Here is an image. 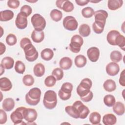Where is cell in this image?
<instances>
[{"label": "cell", "instance_id": "1", "mask_svg": "<svg viewBox=\"0 0 125 125\" xmlns=\"http://www.w3.org/2000/svg\"><path fill=\"white\" fill-rule=\"evenodd\" d=\"M65 111L71 117L82 119L86 118L90 112L88 108L80 101H75L72 106H66Z\"/></svg>", "mask_w": 125, "mask_h": 125}, {"label": "cell", "instance_id": "2", "mask_svg": "<svg viewBox=\"0 0 125 125\" xmlns=\"http://www.w3.org/2000/svg\"><path fill=\"white\" fill-rule=\"evenodd\" d=\"M92 82L89 78H84L82 80L77 88V93L81 99L84 102H90L93 98V94L90 91Z\"/></svg>", "mask_w": 125, "mask_h": 125}, {"label": "cell", "instance_id": "3", "mask_svg": "<svg viewBox=\"0 0 125 125\" xmlns=\"http://www.w3.org/2000/svg\"><path fill=\"white\" fill-rule=\"evenodd\" d=\"M20 46L23 49L26 59L30 62L35 61L38 58L39 54L31 41L27 38H23L20 42Z\"/></svg>", "mask_w": 125, "mask_h": 125}, {"label": "cell", "instance_id": "4", "mask_svg": "<svg viewBox=\"0 0 125 125\" xmlns=\"http://www.w3.org/2000/svg\"><path fill=\"white\" fill-rule=\"evenodd\" d=\"M41 96V91L38 87L31 89L25 95L26 103L30 105H36L40 102Z\"/></svg>", "mask_w": 125, "mask_h": 125}, {"label": "cell", "instance_id": "5", "mask_svg": "<svg viewBox=\"0 0 125 125\" xmlns=\"http://www.w3.org/2000/svg\"><path fill=\"white\" fill-rule=\"evenodd\" d=\"M43 104L45 107L48 109L54 108L57 104V94L53 90H48L44 93Z\"/></svg>", "mask_w": 125, "mask_h": 125}, {"label": "cell", "instance_id": "6", "mask_svg": "<svg viewBox=\"0 0 125 125\" xmlns=\"http://www.w3.org/2000/svg\"><path fill=\"white\" fill-rule=\"evenodd\" d=\"M95 21L92 25L104 29L106 22V19L108 17L107 12L104 10H99L94 12Z\"/></svg>", "mask_w": 125, "mask_h": 125}, {"label": "cell", "instance_id": "7", "mask_svg": "<svg viewBox=\"0 0 125 125\" xmlns=\"http://www.w3.org/2000/svg\"><path fill=\"white\" fill-rule=\"evenodd\" d=\"M31 23L35 30L42 31L46 26L45 19L39 14H34L31 18Z\"/></svg>", "mask_w": 125, "mask_h": 125}, {"label": "cell", "instance_id": "8", "mask_svg": "<svg viewBox=\"0 0 125 125\" xmlns=\"http://www.w3.org/2000/svg\"><path fill=\"white\" fill-rule=\"evenodd\" d=\"M73 89V85L68 82L62 84L58 92L60 98L63 101H66L71 96V92Z\"/></svg>", "mask_w": 125, "mask_h": 125}, {"label": "cell", "instance_id": "9", "mask_svg": "<svg viewBox=\"0 0 125 125\" xmlns=\"http://www.w3.org/2000/svg\"><path fill=\"white\" fill-rule=\"evenodd\" d=\"M83 43V39L81 36L78 35H74L71 38L69 44V49L70 51L75 53L79 52Z\"/></svg>", "mask_w": 125, "mask_h": 125}, {"label": "cell", "instance_id": "10", "mask_svg": "<svg viewBox=\"0 0 125 125\" xmlns=\"http://www.w3.org/2000/svg\"><path fill=\"white\" fill-rule=\"evenodd\" d=\"M25 107H18L10 115V119L14 125H21L25 124L23 123L22 120L24 119V110Z\"/></svg>", "mask_w": 125, "mask_h": 125}, {"label": "cell", "instance_id": "11", "mask_svg": "<svg viewBox=\"0 0 125 125\" xmlns=\"http://www.w3.org/2000/svg\"><path fill=\"white\" fill-rule=\"evenodd\" d=\"M62 23L64 28L69 31H74L76 30L78 25L76 19L71 16L65 17L63 20Z\"/></svg>", "mask_w": 125, "mask_h": 125}, {"label": "cell", "instance_id": "12", "mask_svg": "<svg viewBox=\"0 0 125 125\" xmlns=\"http://www.w3.org/2000/svg\"><path fill=\"white\" fill-rule=\"evenodd\" d=\"M56 6L66 12H70L73 10L74 5L68 0H58L56 2Z\"/></svg>", "mask_w": 125, "mask_h": 125}, {"label": "cell", "instance_id": "13", "mask_svg": "<svg viewBox=\"0 0 125 125\" xmlns=\"http://www.w3.org/2000/svg\"><path fill=\"white\" fill-rule=\"evenodd\" d=\"M24 119L28 122V124L34 122L37 118V112L35 109L33 108H26V107L24 110Z\"/></svg>", "mask_w": 125, "mask_h": 125}, {"label": "cell", "instance_id": "14", "mask_svg": "<svg viewBox=\"0 0 125 125\" xmlns=\"http://www.w3.org/2000/svg\"><path fill=\"white\" fill-rule=\"evenodd\" d=\"M15 24L18 29H25L27 27L28 24L27 17H26L21 13L20 12L17 16L15 20Z\"/></svg>", "mask_w": 125, "mask_h": 125}, {"label": "cell", "instance_id": "15", "mask_svg": "<svg viewBox=\"0 0 125 125\" xmlns=\"http://www.w3.org/2000/svg\"><path fill=\"white\" fill-rule=\"evenodd\" d=\"M105 70L108 75L114 76L118 74L120 71V67L116 62H111L106 65Z\"/></svg>", "mask_w": 125, "mask_h": 125}, {"label": "cell", "instance_id": "16", "mask_svg": "<svg viewBox=\"0 0 125 125\" xmlns=\"http://www.w3.org/2000/svg\"><path fill=\"white\" fill-rule=\"evenodd\" d=\"M87 55L89 60L92 62H97L99 58L100 51L96 47H91L87 51Z\"/></svg>", "mask_w": 125, "mask_h": 125}, {"label": "cell", "instance_id": "17", "mask_svg": "<svg viewBox=\"0 0 125 125\" xmlns=\"http://www.w3.org/2000/svg\"><path fill=\"white\" fill-rule=\"evenodd\" d=\"M12 87V84L9 79L2 77L0 79V88L1 91H9Z\"/></svg>", "mask_w": 125, "mask_h": 125}, {"label": "cell", "instance_id": "18", "mask_svg": "<svg viewBox=\"0 0 125 125\" xmlns=\"http://www.w3.org/2000/svg\"><path fill=\"white\" fill-rule=\"evenodd\" d=\"M59 65L62 69L68 70L72 65V61L69 57H63L60 61Z\"/></svg>", "mask_w": 125, "mask_h": 125}, {"label": "cell", "instance_id": "19", "mask_svg": "<svg viewBox=\"0 0 125 125\" xmlns=\"http://www.w3.org/2000/svg\"><path fill=\"white\" fill-rule=\"evenodd\" d=\"M120 34V32L117 30H112L110 31L106 36V39L108 42L112 45H116V40L117 36Z\"/></svg>", "mask_w": 125, "mask_h": 125}, {"label": "cell", "instance_id": "20", "mask_svg": "<svg viewBox=\"0 0 125 125\" xmlns=\"http://www.w3.org/2000/svg\"><path fill=\"white\" fill-rule=\"evenodd\" d=\"M31 39L36 43L42 42L44 38V34L42 31H39L34 30L31 34Z\"/></svg>", "mask_w": 125, "mask_h": 125}, {"label": "cell", "instance_id": "21", "mask_svg": "<svg viewBox=\"0 0 125 125\" xmlns=\"http://www.w3.org/2000/svg\"><path fill=\"white\" fill-rule=\"evenodd\" d=\"M2 106L4 110L10 111L14 108L15 106V102L14 100L11 98H6L2 102Z\"/></svg>", "mask_w": 125, "mask_h": 125}, {"label": "cell", "instance_id": "22", "mask_svg": "<svg viewBox=\"0 0 125 125\" xmlns=\"http://www.w3.org/2000/svg\"><path fill=\"white\" fill-rule=\"evenodd\" d=\"M112 109L113 112L117 115H122L125 113V105L121 102H117L113 105Z\"/></svg>", "mask_w": 125, "mask_h": 125}, {"label": "cell", "instance_id": "23", "mask_svg": "<svg viewBox=\"0 0 125 125\" xmlns=\"http://www.w3.org/2000/svg\"><path fill=\"white\" fill-rule=\"evenodd\" d=\"M117 118L113 114H107L104 116L103 122L105 125H113L116 123Z\"/></svg>", "mask_w": 125, "mask_h": 125}, {"label": "cell", "instance_id": "24", "mask_svg": "<svg viewBox=\"0 0 125 125\" xmlns=\"http://www.w3.org/2000/svg\"><path fill=\"white\" fill-rule=\"evenodd\" d=\"M14 13L10 10L1 11L0 12V21H6L12 20L14 17Z\"/></svg>", "mask_w": 125, "mask_h": 125}, {"label": "cell", "instance_id": "25", "mask_svg": "<svg viewBox=\"0 0 125 125\" xmlns=\"http://www.w3.org/2000/svg\"><path fill=\"white\" fill-rule=\"evenodd\" d=\"M123 4L122 0H109L107 2V6L111 10H116L122 7Z\"/></svg>", "mask_w": 125, "mask_h": 125}, {"label": "cell", "instance_id": "26", "mask_svg": "<svg viewBox=\"0 0 125 125\" xmlns=\"http://www.w3.org/2000/svg\"><path fill=\"white\" fill-rule=\"evenodd\" d=\"M14 60L10 57H5L2 59L1 62V65L6 69H10L13 66Z\"/></svg>", "mask_w": 125, "mask_h": 125}, {"label": "cell", "instance_id": "27", "mask_svg": "<svg viewBox=\"0 0 125 125\" xmlns=\"http://www.w3.org/2000/svg\"><path fill=\"white\" fill-rule=\"evenodd\" d=\"M103 87L106 91L112 92L116 89V84L115 81L113 80L108 79L104 82Z\"/></svg>", "mask_w": 125, "mask_h": 125}, {"label": "cell", "instance_id": "28", "mask_svg": "<svg viewBox=\"0 0 125 125\" xmlns=\"http://www.w3.org/2000/svg\"><path fill=\"white\" fill-rule=\"evenodd\" d=\"M33 71L36 76L41 77L45 73V67L42 63H38L34 66Z\"/></svg>", "mask_w": 125, "mask_h": 125}, {"label": "cell", "instance_id": "29", "mask_svg": "<svg viewBox=\"0 0 125 125\" xmlns=\"http://www.w3.org/2000/svg\"><path fill=\"white\" fill-rule=\"evenodd\" d=\"M86 58L82 55H79L77 56L74 60L75 65L77 67L81 68L84 66L86 63Z\"/></svg>", "mask_w": 125, "mask_h": 125}, {"label": "cell", "instance_id": "30", "mask_svg": "<svg viewBox=\"0 0 125 125\" xmlns=\"http://www.w3.org/2000/svg\"><path fill=\"white\" fill-rule=\"evenodd\" d=\"M41 56L43 60L48 61L52 59L54 56V52L50 48H45L41 52Z\"/></svg>", "mask_w": 125, "mask_h": 125}, {"label": "cell", "instance_id": "31", "mask_svg": "<svg viewBox=\"0 0 125 125\" xmlns=\"http://www.w3.org/2000/svg\"><path fill=\"white\" fill-rule=\"evenodd\" d=\"M101 119V115L97 112H92L89 116V120L92 125H100Z\"/></svg>", "mask_w": 125, "mask_h": 125}, {"label": "cell", "instance_id": "32", "mask_svg": "<svg viewBox=\"0 0 125 125\" xmlns=\"http://www.w3.org/2000/svg\"><path fill=\"white\" fill-rule=\"evenodd\" d=\"M79 32L80 35L82 37H88L90 34V27L86 24H81L79 28Z\"/></svg>", "mask_w": 125, "mask_h": 125}, {"label": "cell", "instance_id": "33", "mask_svg": "<svg viewBox=\"0 0 125 125\" xmlns=\"http://www.w3.org/2000/svg\"><path fill=\"white\" fill-rule=\"evenodd\" d=\"M50 16L53 21L57 22L61 20L62 17V14L61 11L55 9H53L50 12Z\"/></svg>", "mask_w": 125, "mask_h": 125}, {"label": "cell", "instance_id": "34", "mask_svg": "<svg viewBox=\"0 0 125 125\" xmlns=\"http://www.w3.org/2000/svg\"><path fill=\"white\" fill-rule=\"evenodd\" d=\"M116 100L114 96L111 94L105 95L104 98V103L108 107H112L115 103Z\"/></svg>", "mask_w": 125, "mask_h": 125}, {"label": "cell", "instance_id": "35", "mask_svg": "<svg viewBox=\"0 0 125 125\" xmlns=\"http://www.w3.org/2000/svg\"><path fill=\"white\" fill-rule=\"evenodd\" d=\"M110 58L112 62H118L122 60V55L120 51L115 50L111 52L110 55Z\"/></svg>", "mask_w": 125, "mask_h": 125}, {"label": "cell", "instance_id": "36", "mask_svg": "<svg viewBox=\"0 0 125 125\" xmlns=\"http://www.w3.org/2000/svg\"><path fill=\"white\" fill-rule=\"evenodd\" d=\"M95 11L93 9L90 7H86L83 8L82 10V16L85 18L92 17L94 14Z\"/></svg>", "mask_w": 125, "mask_h": 125}, {"label": "cell", "instance_id": "37", "mask_svg": "<svg viewBox=\"0 0 125 125\" xmlns=\"http://www.w3.org/2000/svg\"><path fill=\"white\" fill-rule=\"evenodd\" d=\"M15 70L19 74H23L25 70V64L21 61H17L15 63Z\"/></svg>", "mask_w": 125, "mask_h": 125}, {"label": "cell", "instance_id": "38", "mask_svg": "<svg viewBox=\"0 0 125 125\" xmlns=\"http://www.w3.org/2000/svg\"><path fill=\"white\" fill-rule=\"evenodd\" d=\"M22 82L25 86H30L34 83V79L31 75H25L22 78Z\"/></svg>", "mask_w": 125, "mask_h": 125}, {"label": "cell", "instance_id": "39", "mask_svg": "<svg viewBox=\"0 0 125 125\" xmlns=\"http://www.w3.org/2000/svg\"><path fill=\"white\" fill-rule=\"evenodd\" d=\"M52 75H53L57 81L62 80L63 77V72L62 69L60 68H55L52 72Z\"/></svg>", "mask_w": 125, "mask_h": 125}, {"label": "cell", "instance_id": "40", "mask_svg": "<svg viewBox=\"0 0 125 125\" xmlns=\"http://www.w3.org/2000/svg\"><path fill=\"white\" fill-rule=\"evenodd\" d=\"M116 45H118L123 50L125 51V38L120 34L117 37L116 40Z\"/></svg>", "mask_w": 125, "mask_h": 125}, {"label": "cell", "instance_id": "41", "mask_svg": "<svg viewBox=\"0 0 125 125\" xmlns=\"http://www.w3.org/2000/svg\"><path fill=\"white\" fill-rule=\"evenodd\" d=\"M56 82V78L53 75L47 76L44 80V84L47 87L53 86Z\"/></svg>", "mask_w": 125, "mask_h": 125}, {"label": "cell", "instance_id": "42", "mask_svg": "<svg viewBox=\"0 0 125 125\" xmlns=\"http://www.w3.org/2000/svg\"><path fill=\"white\" fill-rule=\"evenodd\" d=\"M17 42L16 36L13 34H9L6 38V42L8 45L13 46L15 45Z\"/></svg>", "mask_w": 125, "mask_h": 125}, {"label": "cell", "instance_id": "43", "mask_svg": "<svg viewBox=\"0 0 125 125\" xmlns=\"http://www.w3.org/2000/svg\"><path fill=\"white\" fill-rule=\"evenodd\" d=\"M32 9L31 7L28 5H24L20 10V12L25 15L26 17H28L32 13Z\"/></svg>", "mask_w": 125, "mask_h": 125}, {"label": "cell", "instance_id": "44", "mask_svg": "<svg viewBox=\"0 0 125 125\" xmlns=\"http://www.w3.org/2000/svg\"><path fill=\"white\" fill-rule=\"evenodd\" d=\"M20 1L18 0H9L7 1L8 6L12 9H16L20 5Z\"/></svg>", "mask_w": 125, "mask_h": 125}, {"label": "cell", "instance_id": "45", "mask_svg": "<svg viewBox=\"0 0 125 125\" xmlns=\"http://www.w3.org/2000/svg\"><path fill=\"white\" fill-rule=\"evenodd\" d=\"M7 119V114L3 109H0V124H5Z\"/></svg>", "mask_w": 125, "mask_h": 125}, {"label": "cell", "instance_id": "46", "mask_svg": "<svg viewBox=\"0 0 125 125\" xmlns=\"http://www.w3.org/2000/svg\"><path fill=\"white\" fill-rule=\"evenodd\" d=\"M125 70L124 69L122 71V72L121 73L120 79H119V83L122 86H125Z\"/></svg>", "mask_w": 125, "mask_h": 125}, {"label": "cell", "instance_id": "47", "mask_svg": "<svg viewBox=\"0 0 125 125\" xmlns=\"http://www.w3.org/2000/svg\"><path fill=\"white\" fill-rule=\"evenodd\" d=\"M75 2L76 3L80 6H84L89 2V0H76Z\"/></svg>", "mask_w": 125, "mask_h": 125}, {"label": "cell", "instance_id": "48", "mask_svg": "<svg viewBox=\"0 0 125 125\" xmlns=\"http://www.w3.org/2000/svg\"><path fill=\"white\" fill-rule=\"evenodd\" d=\"M0 55H2L5 51L6 46L2 42H0Z\"/></svg>", "mask_w": 125, "mask_h": 125}, {"label": "cell", "instance_id": "49", "mask_svg": "<svg viewBox=\"0 0 125 125\" xmlns=\"http://www.w3.org/2000/svg\"><path fill=\"white\" fill-rule=\"evenodd\" d=\"M0 75H2V73H3V72H4V68H3V67L0 64Z\"/></svg>", "mask_w": 125, "mask_h": 125}]
</instances>
